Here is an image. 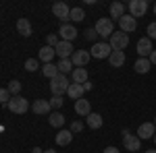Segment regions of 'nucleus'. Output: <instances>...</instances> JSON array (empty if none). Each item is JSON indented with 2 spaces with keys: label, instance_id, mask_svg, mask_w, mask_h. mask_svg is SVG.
<instances>
[{
  "label": "nucleus",
  "instance_id": "nucleus-1",
  "mask_svg": "<svg viewBox=\"0 0 156 153\" xmlns=\"http://www.w3.org/2000/svg\"><path fill=\"white\" fill-rule=\"evenodd\" d=\"M69 79L65 77V75H56L54 79H50V91L54 95H62L67 93V89H69Z\"/></svg>",
  "mask_w": 156,
  "mask_h": 153
},
{
  "label": "nucleus",
  "instance_id": "nucleus-2",
  "mask_svg": "<svg viewBox=\"0 0 156 153\" xmlns=\"http://www.w3.org/2000/svg\"><path fill=\"white\" fill-rule=\"evenodd\" d=\"M96 33L102 37H110L112 33H115V23L110 21V19H106V17H102V19H98L96 21Z\"/></svg>",
  "mask_w": 156,
  "mask_h": 153
},
{
  "label": "nucleus",
  "instance_id": "nucleus-3",
  "mask_svg": "<svg viewBox=\"0 0 156 153\" xmlns=\"http://www.w3.org/2000/svg\"><path fill=\"white\" fill-rule=\"evenodd\" d=\"M108 44H110L112 50H121V52H123L125 48L129 46V35L123 33V31H115V33L110 35V42H108Z\"/></svg>",
  "mask_w": 156,
  "mask_h": 153
},
{
  "label": "nucleus",
  "instance_id": "nucleus-4",
  "mask_svg": "<svg viewBox=\"0 0 156 153\" xmlns=\"http://www.w3.org/2000/svg\"><path fill=\"white\" fill-rule=\"evenodd\" d=\"M6 108L11 110L12 114H25V112H27V108H29V104H27V99H25V97L15 95V97H11V101L6 104Z\"/></svg>",
  "mask_w": 156,
  "mask_h": 153
},
{
  "label": "nucleus",
  "instance_id": "nucleus-5",
  "mask_svg": "<svg viewBox=\"0 0 156 153\" xmlns=\"http://www.w3.org/2000/svg\"><path fill=\"white\" fill-rule=\"evenodd\" d=\"M110 54H112V48H110V44H106V42H98V44H94L92 50H90V56H94V58H108Z\"/></svg>",
  "mask_w": 156,
  "mask_h": 153
},
{
  "label": "nucleus",
  "instance_id": "nucleus-6",
  "mask_svg": "<svg viewBox=\"0 0 156 153\" xmlns=\"http://www.w3.org/2000/svg\"><path fill=\"white\" fill-rule=\"evenodd\" d=\"M140 143H142V141H140L137 135H131L129 130H123V145H125L127 151H137V149H142Z\"/></svg>",
  "mask_w": 156,
  "mask_h": 153
},
{
  "label": "nucleus",
  "instance_id": "nucleus-7",
  "mask_svg": "<svg viewBox=\"0 0 156 153\" xmlns=\"http://www.w3.org/2000/svg\"><path fill=\"white\" fill-rule=\"evenodd\" d=\"M129 15H131L133 19H137V17H144L146 11H148V2L146 0H131L129 2Z\"/></svg>",
  "mask_w": 156,
  "mask_h": 153
},
{
  "label": "nucleus",
  "instance_id": "nucleus-8",
  "mask_svg": "<svg viewBox=\"0 0 156 153\" xmlns=\"http://www.w3.org/2000/svg\"><path fill=\"white\" fill-rule=\"evenodd\" d=\"M119 27H121V31L123 33H131V31H135V27H137V19H133L129 12H125L123 17L119 19Z\"/></svg>",
  "mask_w": 156,
  "mask_h": 153
},
{
  "label": "nucleus",
  "instance_id": "nucleus-9",
  "mask_svg": "<svg viewBox=\"0 0 156 153\" xmlns=\"http://www.w3.org/2000/svg\"><path fill=\"white\" fill-rule=\"evenodd\" d=\"M150 54H152V39L150 37H140V42H137V56L146 58Z\"/></svg>",
  "mask_w": 156,
  "mask_h": 153
},
{
  "label": "nucleus",
  "instance_id": "nucleus-10",
  "mask_svg": "<svg viewBox=\"0 0 156 153\" xmlns=\"http://www.w3.org/2000/svg\"><path fill=\"white\" fill-rule=\"evenodd\" d=\"M73 66H77V68H83L85 64L90 62V52H85V50H77V52H73Z\"/></svg>",
  "mask_w": 156,
  "mask_h": 153
},
{
  "label": "nucleus",
  "instance_id": "nucleus-11",
  "mask_svg": "<svg viewBox=\"0 0 156 153\" xmlns=\"http://www.w3.org/2000/svg\"><path fill=\"white\" fill-rule=\"evenodd\" d=\"M154 132H156L154 122H144V124H140V128H137V137H140V141H144V139H152Z\"/></svg>",
  "mask_w": 156,
  "mask_h": 153
},
{
  "label": "nucleus",
  "instance_id": "nucleus-12",
  "mask_svg": "<svg viewBox=\"0 0 156 153\" xmlns=\"http://www.w3.org/2000/svg\"><path fill=\"white\" fill-rule=\"evenodd\" d=\"M58 35L62 37V42H73V39L77 37V29L69 23H62L60 29H58Z\"/></svg>",
  "mask_w": 156,
  "mask_h": 153
},
{
  "label": "nucleus",
  "instance_id": "nucleus-13",
  "mask_svg": "<svg viewBox=\"0 0 156 153\" xmlns=\"http://www.w3.org/2000/svg\"><path fill=\"white\" fill-rule=\"evenodd\" d=\"M54 52H56V56H60V60H67L69 56H73V44L71 42H58Z\"/></svg>",
  "mask_w": 156,
  "mask_h": 153
},
{
  "label": "nucleus",
  "instance_id": "nucleus-14",
  "mask_svg": "<svg viewBox=\"0 0 156 153\" xmlns=\"http://www.w3.org/2000/svg\"><path fill=\"white\" fill-rule=\"evenodd\" d=\"M52 12H54V17H56V19H60V21L65 23V21L69 19V15H71V8H69L65 2H56V4L52 6Z\"/></svg>",
  "mask_w": 156,
  "mask_h": 153
},
{
  "label": "nucleus",
  "instance_id": "nucleus-15",
  "mask_svg": "<svg viewBox=\"0 0 156 153\" xmlns=\"http://www.w3.org/2000/svg\"><path fill=\"white\" fill-rule=\"evenodd\" d=\"M75 112H77V114H79V116H90V114H92V108H90V99H83V97H81V99H77V101H75Z\"/></svg>",
  "mask_w": 156,
  "mask_h": 153
},
{
  "label": "nucleus",
  "instance_id": "nucleus-16",
  "mask_svg": "<svg viewBox=\"0 0 156 153\" xmlns=\"http://www.w3.org/2000/svg\"><path fill=\"white\" fill-rule=\"evenodd\" d=\"M31 110L36 112V114H40V116H44V114H50V101H46V99H36L34 101V106H31Z\"/></svg>",
  "mask_w": 156,
  "mask_h": 153
},
{
  "label": "nucleus",
  "instance_id": "nucleus-17",
  "mask_svg": "<svg viewBox=\"0 0 156 153\" xmlns=\"http://www.w3.org/2000/svg\"><path fill=\"white\" fill-rule=\"evenodd\" d=\"M108 62H110V66H115V68H119L125 64V52H121V50H112V54L108 56Z\"/></svg>",
  "mask_w": 156,
  "mask_h": 153
},
{
  "label": "nucleus",
  "instance_id": "nucleus-18",
  "mask_svg": "<svg viewBox=\"0 0 156 153\" xmlns=\"http://www.w3.org/2000/svg\"><path fill=\"white\" fill-rule=\"evenodd\" d=\"M67 95L71 97V99H81L83 97V85H77V83H71L69 85V89H67Z\"/></svg>",
  "mask_w": 156,
  "mask_h": 153
},
{
  "label": "nucleus",
  "instance_id": "nucleus-19",
  "mask_svg": "<svg viewBox=\"0 0 156 153\" xmlns=\"http://www.w3.org/2000/svg\"><path fill=\"white\" fill-rule=\"evenodd\" d=\"M71 139H73L71 130H58L56 132V145H60V147H67L71 143Z\"/></svg>",
  "mask_w": 156,
  "mask_h": 153
},
{
  "label": "nucleus",
  "instance_id": "nucleus-20",
  "mask_svg": "<svg viewBox=\"0 0 156 153\" xmlns=\"http://www.w3.org/2000/svg\"><path fill=\"white\" fill-rule=\"evenodd\" d=\"M71 77H73V83H77V85L87 83V71H85V68H73Z\"/></svg>",
  "mask_w": 156,
  "mask_h": 153
},
{
  "label": "nucleus",
  "instance_id": "nucleus-21",
  "mask_svg": "<svg viewBox=\"0 0 156 153\" xmlns=\"http://www.w3.org/2000/svg\"><path fill=\"white\" fill-rule=\"evenodd\" d=\"M17 31L23 37H29L31 35V23H29L27 19H19V21H17Z\"/></svg>",
  "mask_w": 156,
  "mask_h": 153
},
{
  "label": "nucleus",
  "instance_id": "nucleus-22",
  "mask_svg": "<svg viewBox=\"0 0 156 153\" xmlns=\"http://www.w3.org/2000/svg\"><path fill=\"white\" fill-rule=\"evenodd\" d=\"M150 60L148 58H137L135 60V64H133V68H135V72H140V75H146V72L150 71Z\"/></svg>",
  "mask_w": 156,
  "mask_h": 153
},
{
  "label": "nucleus",
  "instance_id": "nucleus-23",
  "mask_svg": "<svg viewBox=\"0 0 156 153\" xmlns=\"http://www.w3.org/2000/svg\"><path fill=\"white\" fill-rule=\"evenodd\" d=\"M123 15H125V4H123V2H112V4H110V17H115V19L119 21Z\"/></svg>",
  "mask_w": 156,
  "mask_h": 153
},
{
  "label": "nucleus",
  "instance_id": "nucleus-24",
  "mask_svg": "<svg viewBox=\"0 0 156 153\" xmlns=\"http://www.w3.org/2000/svg\"><path fill=\"white\" fill-rule=\"evenodd\" d=\"M54 56H56V52H54V48H50V46H44L42 50H40V60H42V62H46V64H48V62H50L52 58H54Z\"/></svg>",
  "mask_w": 156,
  "mask_h": 153
},
{
  "label": "nucleus",
  "instance_id": "nucleus-25",
  "mask_svg": "<svg viewBox=\"0 0 156 153\" xmlns=\"http://www.w3.org/2000/svg\"><path fill=\"white\" fill-rule=\"evenodd\" d=\"M48 122H50V126H54V128H60L62 124H65V116L60 114V112H52L48 116Z\"/></svg>",
  "mask_w": 156,
  "mask_h": 153
},
{
  "label": "nucleus",
  "instance_id": "nucleus-26",
  "mask_svg": "<svg viewBox=\"0 0 156 153\" xmlns=\"http://www.w3.org/2000/svg\"><path fill=\"white\" fill-rule=\"evenodd\" d=\"M85 122H87V126H90V128H100V126H102V116L96 114V112H92L90 116L85 118Z\"/></svg>",
  "mask_w": 156,
  "mask_h": 153
},
{
  "label": "nucleus",
  "instance_id": "nucleus-27",
  "mask_svg": "<svg viewBox=\"0 0 156 153\" xmlns=\"http://www.w3.org/2000/svg\"><path fill=\"white\" fill-rule=\"evenodd\" d=\"M42 72H44V77H48V79H54L56 75H60V72H58V66H56V64H52V62H48V64H44V68H42Z\"/></svg>",
  "mask_w": 156,
  "mask_h": 153
},
{
  "label": "nucleus",
  "instance_id": "nucleus-28",
  "mask_svg": "<svg viewBox=\"0 0 156 153\" xmlns=\"http://www.w3.org/2000/svg\"><path fill=\"white\" fill-rule=\"evenodd\" d=\"M56 66H58V72L60 75H67V72H73V62L69 58L67 60H60L58 64H56Z\"/></svg>",
  "mask_w": 156,
  "mask_h": 153
},
{
  "label": "nucleus",
  "instance_id": "nucleus-29",
  "mask_svg": "<svg viewBox=\"0 0 156 153\" xmlns=\"http://www.w3.org/2000/svg\"><path fill=\"white\" fill-rule=\"evenodd\" d=\"M69 19H73L75 23L83 21V19H85V12H83V8H79V6H75V8H71V15H69Z\"/></svg>",
  "mask_w": 156,
  "mask_h": 153
},
{
  "label": "nucleus",
  "instance_id": "nucleus-30",
  "mask_svg": "<svg viewBox=\"0 0 156 153\" xmlns=\"http://www.w3.org/2000/svg\"><path fill=\"white\" fill-rule=\"evenodd\" d=\"M25 68H27L29 72L37 71V68H40V60H36V58H29V60H25Z\"/></svg>",
  "mask_w": 156,
  "mask_h": 153
},
{
  "label": "nucleus",
  "instance_id": "nucleus-31",
  "mask_svg": "<svg viewBox=\"0 0 156 153\" xmlns=\"http://www.w3.org/2000/svg\"><path fill=\"white\" fill-rule=\"evenodd\" d=\"M6 89H9V93H11V95H17L19 91H21V83H19V81H11Z\"/></svg>",
  "mask_w": 156,
  "mask_h": 153
},
{
  "label": "nucleus",
  "instance_id": "nucleus-32",
  "mask_svg": "<svg viewBox=\"0 0 156 153\" xmlns=\"http://www.w3.org/2000/svg\"><path fill=\"white\" fill-rule=\"evenodd\" d=\"M83 35H85L87 42H94V39L98 37V33H96V29H94V27H87V29L83 31Z\"/></svg>",
  "mask_w": 156,
  "mask_h": 153
},
{
  "label": "nucleus",
  "instance_id": "nucleus-33",
  "mask_svg": "<svg viewBox=\"0 0 156 153\" xmlns=\"http://www.w3.org/2000/svg\"><path fill=\"white\" fill-rule=\"evenodd\" d=\"M9 101H11V93H9V89H0V104L6 106Z\"/></svg>",
  "mask_w": 156,
  "mask_h": 153
},
{
  "label": "nucleus",
  "instance_id": "nucleus-34",
  "mask_svg": "<svg viewBox=\"0 0 156 153\" xmlns=\"http://www.w3.org/2000/svg\"><path fill=\"white\" fill-rule=\"evenodd\" d=\"M62 101H65V99H62L60 95H54V97L50 99V108H54V110H58V108L62 106Z\"/></svg>",
  "mask_w": 156,
  "mask_h": 153
},
{
  "label": "nucleus",
  "instance_id": "nucleus-35",
  "mask_svg": "<svg viewBox=\"0 0 156 153\" xmlns=\"http://www.w3.org/2000/svg\"><path fill=\"white\" fill-rule=\"evenodd\" d=\"M46 42H48V46H50V48H56V46H58V37L54 35V33H50V35L46 37Z\"/></svg>",
  "mask_w": 156,
  "mask_h": 153
},
{
  "label": "nucleus",
  "instance_id": "nucleus-36",
  "mask_svg": "<svg viewBox=\"0 0 156 153\" xmlns=\"http://www.w3.org/2000/svg\"><path fill=\"white\" fill-rule=\"evenodd\" d=\"M148 37H150V39H156V23L148 25Z\"/></svg>",
  "mask_w": 156,
  "mask_h": 153
},
{
  "label": "nucleus",
  "instance_id": "nucleus-37",
  "mask_svg": "<svg viewBox=\"0 0 156 153\" xmlns=\"http://www.w3.org/2000/svg\"><path fill=\"white\" fill-rule=\"evenodd\" d=\"M83 128V124H81V122H79V120H75V122H73L71 124V132H79V130Z\"/></svg>",
  "mask_w": 156,
  "mask_h": 153
},
{
  "label": "nucleus",
  "instance_id": "nucleus-38",
  "mask_svg": "<svg viewBox=\"0 0 156 153\" xmlns=\"http://www.w3.org/2000/svg\"><path fill=\"white\" fill-rule=\"evenodd\" d=\"M148 60H150V64H156V50H152V54L148 56Z\"/></svg>",
  "mask_w": 156,
  "mask_h": 153
},
{
  "label": "nucleus",
  "instance_id": "nucleus-39",
  "mask_svg": "<svg viewBox=\"0 0 156 153\" xmlns=\"http://www.w3.org/2000/svg\"><path fill=\"white\" fill-rule=\"evenodd\" d=\"M104 153H121V151L117 149V147H106V149H104Z\"/></svg>",
  "mask_w": 156,
  "mask_h": 153
},
{
  "label": "nucleus",
  "instance_id": "nucleus-40",
  "mask_svg": "<svg viewBox=\"0 0 156 153\" xmlns=\"http://www.w3.org/2000/svg\"><path fill=\"white\" fill-rule=\"evenodd\" d=\"M92 89V83H83V91H90Z\"/></svg>",
  "mask_w": 156,
  "mask_h": 153
},
{
  "label": "nucleus",
  "instance_id": "nucleus-41",
  "mask_svg": "<svg viewBox=\"0 0 156 153\" xmlns=\"http://www.w3.org/2000/svg\"><path fill=\"white\" fill-rule=\"evenodd\" d=\"M31 153H44V149H40V147H34V151Z\"/></svg>",
  "mask_w": 156,
  "mask_h": 153
},
{
  "label": "nucleus",
  "instance_id": "nucleus-42",
  "mask_svg": "<svg viewBox=\"0 0 156 153\" xmlns=\"http://www.w3.org/2000/svg\"><path fill=\"white\" fill-rule=\"evenodd\" d=\"M44 153H56V149H44Z\"/></svg>",
  "mask_w": 156,
  "mask_h": 153
},
{
  "label": "nucleus",
  "instance_id": "nucleus-43",
  "mask_svg": "<svg viewBox=\"0 0 156 153\" xmlns=\"http://www.w3.org/2000/svg\"><path fill=\"white\" fill-rule=\"evenodd\" d=\"M146 153H156V149H148V151H146Z\"/></svg>",
  "mask_w": 156,
  "mask_h": 153
},
{
  "label": "nucleus",
  "instance_id": "nucleus-44",
  "mask_svg": "<svg viewBox=\"0 0 156 153\" xmlns=\"http://www.w3.org/2000/svg\"><path fill=\"white\" fill-rule=\"evenodd\" d=\"M152 139H154V143H156V135H154V137H152Z\"/></svg>",
  "mask_w": 156,
  "mask_h": 153
},
{
  "label": "nucleus",
  "instance_id": "nucleus-45",
  "mask_svg": "<svg viewBox=\"0 0 156 153\" xmlns=\"http://www.w3.org/2000/svg\"><path fill=\"white\" fill-rule=\"evenodd\" d=\"M154 126H156V120H154Z\"/></svg>",
  "mask_w": 156,
  "mask_h": 153
}]
</instances>
